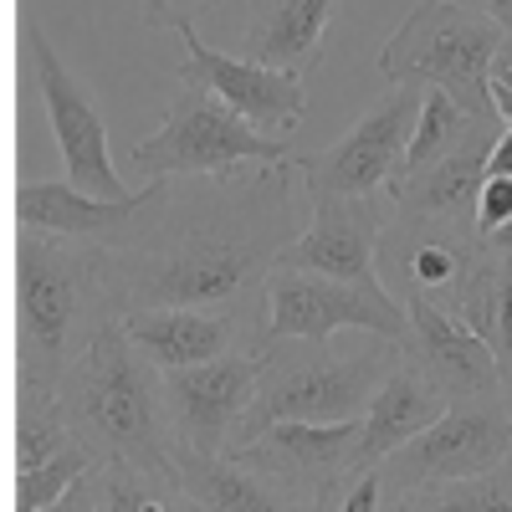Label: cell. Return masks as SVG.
<instances>
[{
	"mask_svg": "<svg viewBox=\"0 0 512 512\" xmlns=\"http://www.w3.org/2000/svg\"><path fill=\"white\" fill-rule=\"evenodd\" d=\"M507 400H512V384H507Z\"/></svg>",
	"mask_w": 512,
	"mask_h": 512,
	"instance_id": "36",
	"label": "cell"
},
{
	"mask_svg": "<svg viewBox=\"0 0 512 512\" xmlns=\"http://www.w3.org/2000/svg\"><path fill=\"white\" fill-rule=\"evenodd\" d=\"M507 456H512V400L487 395V400L446 405L441 420H431L420 436L395 446L374 472H379V487H384V507H390L395 497H405L415 487L492 472Z\"/></svg>",
	"mask_w": 512,
	"mask_h": 512,
	"instance_id": "7",
	"label": "cell"
},
{
	"mask_svg": "<svg viewBox=\"0 0 512 512\" xmlns=\"http://www.w3.org/2000/svg\"><path fill=\"white\" fill-rule=\"evenodd\" d=\"M287 159L297 154L277 134H262L231 103H221L210 88H195V82H180L164 123L134 144V169L149 180L231 175V169H246V164H287Z\"/></svg>",
	"mask_w": 512,
	"mask_h": 512,
	"instance_id": "6",
	"label": "cell"
},
{
	"mask_svg": "<svg viewBox=\"0 0 512 512\" xmlns=\"http://www.w3.org/2000/svg\"><path fill=\"white\" fill-rule=\"evenodd\" d=\"M451 400L441 395V384L425 374V364L405 349V359L384 374V384L374 390L369 410H364V441H359V461L379 466L395 446H405L410 436H420L431 420H441Z\"/></svg>",
	"mask_w": 512,
	"mask_h": 512,
	"instance_id": "19",
	"label": "cell"
},
{
	"mask_svg": "<svg viewBox=\"0 0 512 512\" xmlns=\"http://www.w3.org/2000/svg\"><path fill=\"white\" fill-rule=\"evenodd\" d=\"M456 6H466V11H482V16H492V21L512 26V0H456Z\"/></svg>",
	"mask_w": 512,
	"mask_h": 512,
	"instance_id": "32",
	"label": "cell"
},
{
	"mask_svg": "<svg viewBox=\"0 0 512 512\" xmlns=\"http://www.w3.org/2000/svg\"><path fill=\"white\" fill-rule=\"evenodd\" d=\"M93 466V451L88 446H67L47 461H36V466H16L11 472V512H57V502L67 497V487L82 477Z\"/></svg>",
	"mask_w": 512,
	"mask_h": 512,
	"instance_id": "27",
	"label": "cell"
},
{
	"mask_svg": "<svg viewBox=\"0 0 512 512\" xmlns=\"http://www.w3.org/2000/svg\"><path fill=\"white\" fill-rule=\"evenodd\" d=\"M364 441V415L354 420H277L262 436H251L236 446L246 466H256L262 477H272L297 512H338L349 482L369 466L359 461Z\"/></svg>",
	"mask_w": 512,
	"mask_h": 512,
	"instance_id": "8",
	"label": "cell"
},
{
	"mask_svg": "<svg viewBox=\"0 0 512 512\" xmlns=\"http://www.w3.org/2000/svg\"><path fill=\"white\" fill-rule=\"evenodd\" d=\"M175 180L159 175L144 190H128L118 200L108 195H88L72 180H21L16 185V231H41V236H62L93 251H128L154 236V226L164 221Z\"/></svg>",
	"mask_w": 512,
	"mask_h": 512,
	"instance_id": "9",
	"label": "cell"
},
{
	"mask_svg": "<svg viewBox=\"0 0 512 512\" xmlns=\"http://www.w3.org/2000/svg\"><path fill=\"white\" fill-rule=\"evenodd\" d=\"M390 216H395V200L384 210L379 195H323L313 200L303 236L282 251V267L369 282L379 277V236L390 226Z\"/></svg>",
	"mask_w": 512,
	"mask_h": 512,
	"instance_id": "17",
	"label": "cell"
},
{
	"mask_svg": "<svg viewBox=\"0 0 512 512\" xmlns=\"http://www.w3.org/2000/svg\"><path fill=\"white\" fill-rule=\"evenodd\" d=\"M297 159L246 164L231 175H180L185 185H175L149 241L103 251L113 308L190 303L267 323V277L303 236V205H313Z\"/></svg>",
	"mask_w": 512,
	"mask_h": 512,
	"instance_id": "1",
	"label": "cell"
},
{
	"mask_svg": "<svg viewBox=\"0 0 512 512\" xmlns=\"http://www.w3.org/2000/svg\"><path fill=\"white\" fill-rule=\"evenodd\" d=\"M502 52L512 57V26H507V36H502Z\"/></svg>",
	"mask_w": 512,
	"mask_h": 512,
	"instance_id": "35",
	"label": "cell"
},
{
	"mask_svg": "<svg viewBox=\"0 0 512 512\" xmlns=\"http://www.w3.org/2000/svg\"><path fill=\"white\" fill-rule=\"evenodd\" d=\"M21 52H26V67L41 88V103H47V118H52V134H57V149L67 159V180L88 195H128L118 169H113V154H108V128H103V113L88 93V82H82L62 57L57 47L47 41L41 31L36 11L26 6L21 11Z\"/></svg>",
	"mask_w": 512,
	"mask_h": 512,
	"instance_id": "11",
	"label": "cell"
},
{
	"mask_svg": "<svg viewBox=\"0 0 512 512\" xmlns=\"http://www.w3.org/2000/svg\"><path fill=\"white\" fill-rule=\"evenodd\" d=\"M492 108H497L502 128H512V88H507V82H492Z\"/></svg>",
	"mask_w": 512,
	"mask_h": 512,
	"instance_id": "33",
	"label": "cell"
},
{
	"mask_svg": "<svg viewBox=\"0 0 512 512\" xmlns=\"http://www.w3.org/2000/svg\"><path fill=\"white\" fill-rule=\"evenodd\" d=\"M410 344L395 338H374V349L338 354L333 338H292L267 333L262 338V379H256V400L241 425V446L262 436L277 420H354L369 410L374 390L384 384Z\"/></svg>",
	"mask_w": 512,
	"mask_h": 512,
	"instance_id": "4",
	"label": "cell"
},
{
	"mask_svg": "<svg viewBox=\"0 0 512 512\" xmlns=\"http://www.w3.org/2000/svg\"><path fill=\"white\" fill-rule=\"evenodd\" d=\"M436 303H446L461 323H472L487 338L502 364V379L512 384V251L482 241L466 272L446 292H436Z\"/></svg>",
	"mask_w": 512,
	"mask_h": 512,
	"instance_id": "22",
	"label": "cell"
},
{
	"mask_svg": "<svg viewBox=\"0 0 512 512\" xmlns=\"http://www.w3.org/2000/svg\"><path fill=\"white\" fill-rule=\"evenodd\" d=\"M384 507V487H379V472L369 466V472H359L344 492V502H338V512H379Z\"/></svg>",
	"mask_w": 512,
	"mask_h": 512,
	"instance_id": "30",
	"label": "cell"
},
{
	"mask_svg": "<svg viewBox=\"0 0 512 512\" xmlns=\"http://www.w3.org/2000/svg\"><path fill=\"white\" fill-rule=\"evenodd\" d=\"M395 512H512V456L497 461L492 472L456 477L436 487H415L390 502Z\"/></svg>",
	"mask_w": 512,
	"mask_h": 512,
	"instance_id": "24",
	"label": "cell"
},
{
	"mask_svg": "<svg viewBox=\"0 0 512 512\" xmlns=\"http://www.w3.org/2000/svg\"><path fill=\"white\" fill-rule=\"evenodd\" d=\"M57 400L72 420V436L93 456L134 461L144 472L175 482V441L164 415V379L128 338L123 318H103L88 349L72 359L57 384Z\"/></svg>",
	"mask_w": 512,
	"mask_h": 512,
	"instance_id": "3",
	"label": "cell"
},
{
	"mask_svg": "<svg viewBox=\"0 0 512 512\" xmlns=\"http://www.w3.org/2000/svg\"><path fill=\"white\" fill-rule=\"evenodd\" d=\"M487 175H512V128H502V134H497L492 159H487Z\"/></svg>",
	"mask_w": 512,
	"mask_h": 512,
	"instance_id": "31",
	"label": "cell"
},
{
	"mask_svg": "<svg viewBox=\"0 0 512 512\" xmlns=\"http://www.w3.org/2000/svg\"><path fill=\"white\" fill-rule=\"evenodd\" d=\"M216 0H139V21L144 26H169V31H185L195 26Z\"/></svg>",
	"mask_w": 512,
	"mask_h": 512,
	"instance_id": "28",
	"label": "cell"
},
{
	"mask_svg": "<svg viewBox=\"0 0 512 512\" xmlns=\"http://www.w3.org/2000/svg\"><path fill=\"white\" fill-rule=\"evenodd\" d=\"M492 82H507V88H512V57H507V52L497 57V67H492Z\"/></svg>",
	"mask_w": 512,
	"mask_h": 512,
	"instance_id": "34",
	"label": "cell"
},
{
	"mask_svg": "<svg viewBox=\"0 0 512 512\" xmlns=\"http://www.w3.org/2000/svg\"><path fill=\"white\" fill-rule=\"evenodd\" d=\"M175 492L180 512H297L292 497L256 466H246L236 451L175 456Z\"/></svg>",
	"mask_w": 512,
	"mask_h": 512,
	"instance_id": "20",
	"label": "cell"
},
{
	"mask_svg": "<svg viewBox=\"0 0 512 512\" xmlns=\"http://www.w3.org/2000/svg\"><path fill=\"white\" fill-rule=\"evenodd\" d=\"M185 62H180V82H195V88H210L221 103H231L246 123H256L262 134H287L308 118V88L303 72L287 67H267L251 57H226L216 47H205L200 31L185 26Z\"/></svg>",
	"mask_w": 512,
	"mask_h": 512,
	"instance_id": "14",
	"label": "cell"
},
{
	"mask_svg": "<svg viewBox=\"0 0 512 512\" xmlns=\"http://www.w3.org/2000/svg\"><path fill=\"white\" fill-rule=\"evenodd\" d=\"M400 303L410 313V354L425 364V374L441 384V395L451 405L456 400L507 395L502 364H497L492 344L472 323H461L446 303H436L431 292H400Z\"/></svg>",
	"mask_w": 512,
	"mask_h": 512,
	"instance_id": "16",
	"label": "cell"
},
{
	"mask_svg": "<svg viewBox=\"0 0 512 512\" xmlns=\"http://www.w3.org/2000/svg\"><path fill=\"white\" fill-rule=\"evenodd\" d=\"M159 379H164V415L175 456L185 451L216 456L241 446V425L256 400V379H262V354L241 349L190 369H159Z\"/></svg>",
	"mask_w": 512,
	"mask_h": 512,
	"instance_id": "12",
	"label": "cell"
},
{
	"mask_svg": "<svg viewBox=\"0 0 512 512\" xmlns=\"http://www.w3.org/2000/svg\"><path fill=\"white\" fill-rule=\"evenodd\" d=\"M507 221H512V175H487L482 195H477V226H482V236H492Z\"/></svg>",
	"mask_w": 512,
	"mask_h": 512,
	"instance_id": "29",
	"label": "cell"
},
{
	"mask_svg": "<svg viewBox=\"0 0 512 512\" xmlns=\"http://www.w3.org/2000/svg\"><path fill=\"white\" fill-rule=\"evenodd\" d=\"M487 118H497V113H487ZM487 118L466 113V108H461L451 93H441V88H425V98H420V118H415V134H410V149H405L400 175H410V169H420V164H431V159L461 149Z\"/></svg>",
	"mask_w": 512,
	"mask_h": 512,
	"instance_id": "26",
	"label": "cell"
},
{
	"mask_svg": "<svg viewBox=\"0 0 512 512\" xmlns=\"http://www.w3.org/2000/svg\"><path fill=\"white\" fill-rule=\"evenodd\" d=\"M246 6H251V21H246L241 57L308 72L323 57L328 21L338 16L344 0H246Z\"/></svg>",
	"mask_w": 512,
	"mask_h": 512,
	"instance_id": "21",
	"label": "cell"
},
{
	"mask_svg": "<svg viewBox=\"0 0 512 512\" xmlns=\"http://www.w3.org/2000/svg\"><path fill=\"white\" fill-rule=\"evenodd\" d=\"M497 134H502V118H487L461 149L410 169V175H395V185H390L395 210L400 216H415V221H446V226L482 231L477 226V195L487 180V159H492Z\"/></svg>",
	"mask_w": 512,
	"mask_h": 512,
	"instance_id": "18",
	"label": "cell"
},
{
	"mask_svg": "<svg viewBox=\"0 0 512 512\" xmlns=\"http://www.w3.org/2000/svg\"><path fill=\"white\" fill-rule=\"evenodd\" d=\"M77 446L72 420L62 410L57 395L47 390H16V410H11V466H36L57 451Z\"/></svg>",
	"mask_w": 512,
	"mask_h": 512,
	"instance_id": "25",
	"label": "cell"
},
{
	"mask_svg": "<svg viewBox=\"0 0 512 512\" xmlns=\"http://www.w3.org/2000/svg\"><path fill=\"white\" fill-rule=\"evenodd\" d=\"M128 338L154 369H190L221 354L262 349L267 323L246 318L231 308H190V303H164V308H128L118 313Z\"/></svg>",
	"mask_w": 512,
	"mask_h": 512,
	"instance_id": "15",
	"label": "cell"
},
{
	"mask_svg": "<svg viewBox=\"0 0 512 512\" xmlns=\"http://www.w3.org/2000/svg\"><path fill=\"white\" fill-rule=\"evenodd\" d=\"M113 313L103 251L16 231V390L57 395L72 359Z\"/></svg>",
	"mask_w": 512,
	"mask_h": 512,
	"instance_id": "2",
	"label": "cell"
},
{
	"mask_svg": "<svg viewBox=\"0 0 512 512\" xmlns=\"http://www.w3.org/2000/svg\"><path fill=\"white\" fill-rule=\"evenodd\" d=\"M420 98H425V88L400 82V88L384 93L338 144H328L323 154L297 159L303 164V180H308V195L323 200V195H379V190H390L400 164H405L410 134H415Z\"/></svg>",
	"mask_w": 512,
	"mask_h": 512,
	"instance_id": "13",
	"label": "cell"
},
{
	"mask_svg": "<svg viewBox=\"0 0 512 512\" xmlns=\"http://www.w3.org/2000/svg\"><path fill=\"white\" fill-rule=\"evenodd\" d=\"M57 512H180V492L169 477L144 472L134 461L93 456V466L57 502Z\"/></svg>",
	"mask_w": 512,
	"mask_h": 512,
	"instance_id": "23",
	"label": "cell"
},
{
	"mask_svg": "<svg viewBox=\"0 0 512 512\" xmlns=\"http://www.w3.org/2000/svg\"><path fill=\"white\" fill-rule=\"evenodd\" d=\"M507 26L466 11L456 0H420V6L395 26V36L379 52V72L390 88L415 82V88H441L466 113H497L492 108V67L502 57Z\"/></svg>",
	"mask_w": 512,
	"mask_h": 512,
	"instance_id": "5",
	"label": "cell"
},
{
	"mask_svg": "<svg viewBox=\"0 0 512 512\" xmlns=\"http://www.w3.org/2000/svg\"><path fill=\"white\" fill-rule=\"evenodd\" d=\"M344 328H364L374 338L410 344V313L384 277L349 282V277L282 267V262L272 267V277H267V333L333 338Z\"/></svg>",
	"mask_w": 512,
	"mask_h": 512,
	"instance_id": "10",
	"label": "cell"
}]
</instances>
